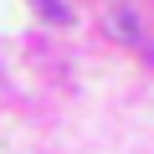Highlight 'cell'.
<instances>
[]
</instances>
